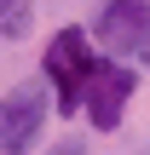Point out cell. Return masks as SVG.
Wrapping results in <instances>:
<instances>
[{
	"label": "cell",
	"instance_id": "cell-1",
	"mask_svg": "<svg viewBox=\"0 0 150 155\" xmlns=\"http://www.w3.org/2000/svg\"><path fill=\"white\" fill-rule=\"evenodd\" d=\"M98 63H104V52L92 46V35H87V23H64L52 40H46V52H40V81H46V92H52V115H81V98H87V81L98 75Z\"/></svg>",
	"mask_w": 150,
	"mask_h": 155
},
{
	"label": "cell",
	"instance_id": "cell-2",
	"mask_svg": "<svg viewBox=\"0 0 150 155\" xmlns=\"http://www.w3.org/2000/svg\"><path fill=\"white\" fill-rule=\"evenodd\" d=\"M52 121V92L46 81H12L0 92V155H35Z\"/></svg>",
	"mask_w": 150,
	"mask_h": 155
},
{
	"label": "cell",
	"instance_id": "cell-3",
	"mask_svg": "<svg viewBox=\"0 0 150 155\" xmlns=\"http://www.w3.org/2000/svg\"><path fill=\"white\" fill-rule=\"evenodd\" d=\"M92 46L116 63H150V0H104L98 17L87 23Z\"/></svg>",
	"mask_w": 150,
	"mask_h": 155
},
{
	"label": "cell",
	"instance_id": "cell-4",
	"mask_svg": "<svg viewBox=\"0 0 150 155\" xmlns=\"http://www.w3.org/2000/svg\"><path fill=\"white\" fill-rule=\"evenodd\" d=\"M133 98H139V69H133V63L104 58V63H98V75L87 81L81 115H87V127H92V132H116V127L127 121V104H133Z\"/></svg>",
	"mask_w": 150,
	"mask_h": 155
},
{
	"label": "cell",
	"instance_id": "cell-5",
	"mask_svg": "<svg viewBox=\"0 0 150 155\" xmlns=\"http://www.w3.org/2000/svg\"><path fill=\"white\" fill-rule=\"evenodd\" d=\"M35 35V0H17L12 12H0V40H29Z\"/></svg>",
	"mask_w": 150,
	"mask_h": 155
},
{
	"label": "cell",
	"instance_id": "cell-6",
	"mask_svg": "<svg viewBox=\"0 0 150 155\" xmlns=\"http://www.w3.org/2000/svg\"><path fill=\"white\" fill-rule=\"evenodd\" d=\"M46 155H92V150H81V144H58V150H46Z\"/></svg>",
	"mask_w": 150,
	"mask_h": 155
},
{
	"label": "cell",
	"instance_id": "cell-7",
	"mask_svg": "<svg viewBox=\"0 0 150 155\" xmlns=\"http://www.w3.org/2000/svg\"><path fill=\"white\" fill-rule=\"evenodd\" d=\"M12 6H17V0H0V12H12Z\"/></svg>",
	"mask_w": 150,
	"mask_h": 155
}]
</instances>
